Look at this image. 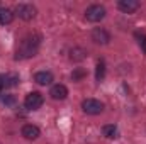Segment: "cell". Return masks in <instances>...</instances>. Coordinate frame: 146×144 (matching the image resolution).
I'll list each match as a JSON object with an SVG mask.
<instances>
[{
    "instance_id": "19",
    "label": "cell",
    "mask_w": 146,
    "mask_h": 144,
    "mask_svg": "<svg viewBox=\"0 0 146 144\" xmlns=\"http://www.w3.org/2000/svg\"><path fill=\"white\" fill-rule=\"evenodd\" d=\"M5 90V75H0V95Z\"/></svg>"
},
{
    "instance_id": "8",
    "label": "cell",
    "mask_w": 146,
    "mask_h": 144,
    "mask_svg": "<svg viewBox=\"0 0 146 144\" xmlns=\"http://www.w3.org/2000/svg\"><path fill=\"white\" fill-rule=\"evenodd\" d=\"M117 7H119V10H122L124 14H133V12H136V10L139 9V2H138V0H121V2L117 3Z\"/></svg>"
},
{
    "instance_id": "18",
    "label": "cell",
    "mask_w": 146,
    "mask_h": 144,
    "mask_svg": "<svg viewBox=\"0 0 146 144\" xmlns=\"http://www.w3.org/2000/svg\"><path fill=\"white\" fill-rule=\"evenodd\" d=\"M2 102H3L5 105H14V104H15V97H14L12 93H7V95L2 97Z\"/></svg>"
},
{
    "instance_id": "2",
    "label": "cell",
    "mask_w": 146,
    "mask_h": 144,
    "mask_svg": "<svg viewBox=\"0 0 146 144\" xmlns=\"http://www.w3.org/2000/svg\"><path fill=\"white\" fill-rule=\"evenodd\" d=\"M106 7L104 5H99V3H94L90 5L87 10H85V19L88 22H100L104 17H106Z\"/></svg>"
},
{
    "instance_id": "13",
    "label": "cell",
    "mask_w": 146,
    "mask_h": 144,
    "mask_svg": "<svg viewBox=\"0 0 146 144\" xmlns=\"http://www.w3.org/2000/svg\"><path fill=\"white\" fill-rule=\"evenodd\" d=\"M102 134H104L107 139H115V137H119V131H117V127H115L114 124L104 126V127H102Z\"/></svg>"
},
{
    "instance_id": "9",
    "label": "cell",
    "mask_w": 146,
    "mask_h": 144,
    "mask_svg": "<svg viewBox=\"0 0 146 144\" xmlns=\"http://www.w3.org/2000/svg\"><path fill=\"white\" fill-rule=\"evenodd\" d=\"M49 95H51L54 100H65V98L68 97V88H66L65 85H61V83H58V85H53V87H51V92H49Z\"/></svg>"
},
{
    "instance_id": "4",
    "label": "cell",
    "mask_w": 146,
    "mask_h": 144,
    "mask_svg": "<svg viewBox=\"0 0 146 144\" xmlns=\"http://www.w3.org/2000/svg\"><path fill=\"white\" fill-rule=\"evenodd\" d=\"M15 14H17V17L22 19V20H31V19L36 17L37 10L33 3H19V5L15 7Z\"/></svg>"
},
{
    "instance_id": "14",
    "label": "cell",
    "mask_w": 146,
    "mask_h": 144,
    "mask_svg": "<svg viewBox=\"0 0 146 144\" xmlns=\"http://www.w3.org/2000/svg\"><path fill=\"white\" fill-rule=\"evenodd\" d=\"M104 76H106V63H104V59H99L97 70H95V80L97 81H102Z\"/></svg>"
},
{
    "instance_id": "12",
    "label": "cell",
    "mask_w": 146,
    "mask_h": 144,
    "mask_svg": "<svg viewBox=\"0 0 146 144\" xmlns=\"http://www.w3.org/2000/svg\"><path fill=\"white\" fill-rule=\"evenodd\" d=\"M14 20V14L10 9H5V7H0V26H7Z\"/></svg>"
},
{
    "instance_id": "1",
    "label": "cell",
    "mask_w": 146,
    "mask_h": 144,
    "mask_svg": "<svg viewBox=\"0 0 146 144\" xmlns=\"http://www.w3.org/2000/svg\"><path fill=\"white\" fill-rule=\"evenodd\" d=\"M41 46V36L39 34H31V36L24 37L17 48V53H15V59H26V58H31L37 53Z\"/></svg>"
},
{
    "instance_id": "6",
    "label": "cell",
    "mask_w": 146,
    "mask_h": 144,
    "mask_svg": "<svg viewBox=\"0 0 146 144\" xmlns=\"http://www.w3.org/2000/svg\"><path fill=\"white\" fill-rule=\"evenodd\" d=\"M92 41L95 42V44H109L110 41V34L104 29V27H95L94 31H92Z\"/></svg>"
},
{
    "instance_id": "10",
    "label": "cell",
    "mask_w": 146,
    "mask_h": 144,
    "mask_svg": "<svg viewBox=\"0 0 146 144\" xmlns=\"http://www.w3.org/2000/svg\"><path fill=\"white\" fill-rule=\"evenodd\" d=\"M34 81H36L37 85H42V87L51 85L53 83V73L51 71H37L34 75Z\"/></svg>"
},
{
    "instance_id": "3",
    "label": "cell",
    "mask_w": 146,
    "mask_h": 144,
    "mask_svg": "<svg viewBox=\"0 0 146 144\" xmlns=\"http://www.w3.org/2000/svg\"><path fill=\"white\" fill-rule=\"evenodd\" d=\"M82 110L88 115H99L104 110V104L97 98H87L82 102Z\"/></svg>"
},
{
    "instance_id": "5",
    "label": "cell",
    "mask_w": 146,
    "mask_h": 144,
    "mask_svg": "<svg viewBox=\"0 0 146 144\" xmlns=\"http://www.w3.org/2000/svg\"><path fill=\"white\" fill-rule=\"evenodd\" d=\"M42 102H44V98H42V95L39 92H31L24 98V105H26L27 110H37V108H41Z\"/></svg>"
},
{
    "instance_id": "11",
    "label": "cell",
    "mask_w": 146,
    "mask_h": 144,
    "mask_svg": "<svg viewBox=\"0 0 146 144\" xmlns=\"http://www.w3.org/2000/svg\"><path fill=\"white\" fill-rule=\"evenodd\" d=\"M87 58V51L83 49V48H80V46H75L70 49V59L72 61H83Z\"/></svg>"
},
{
    "instance_id": "16",
    "label": "cell",
    "mask_w": 146,
    "mask_h": 144,
    "mask_svg": "<svg viewBox=\"0 0 146 144\" xmlns=\"http://www.w3.org/2000/svg\"><path fill=\"white\" fill-rule=\"evenodd\" d=\"M134 37L138 39V44L141 46L143 53L146 54V34H145V32H139V31H138V32H134Z\"/></svg>"
},
{
    "instance_id": "7",
    "label": "cell",
    "mask_w": 146,
    "mask_h": 144,
    "mask_svg": "<svg viewBox=\"0 0 146 144\" xmlns=\"http://www.w3.org/2000/svg\"><path fill=\"white\" fill-rule=\"evenodd\" d=\"M22 136H24L27 141H36L37 137L41 136V131H39V127L34 126V124H26V126L22 127Z\"/></svg>"
},
{
    "instance_id": "17",
    "label": "cell",
    "mask_w": 146,
    "mask_h": 144,
    "mask_svg": "<svg viewBox=\"0 0 146 144\" xmlns=\"http://www.w3.org/2000/svg\"><path fill=\"white\" fill-rule=\"evenodd\" d=\"M85 75H87V73H85V70H82V68H76V70L72 73V78H73V81H78V80H82Z\"/></svg>"
},
{
    "instance_id": "15",
    "label": "cell",
    "mask_w": 146,
    "mask_h": 144,
    "mask_svg": "<svg viewBox=\"0 0 146 144\" xmlns=\"http://www.w3.org/2000/svg\"><path fill=\"white\" fill-rule=\"evenodd\" d=\"M19 83V76L17 75H5V88H12Z\"/></svg>"
}]
</instances>
